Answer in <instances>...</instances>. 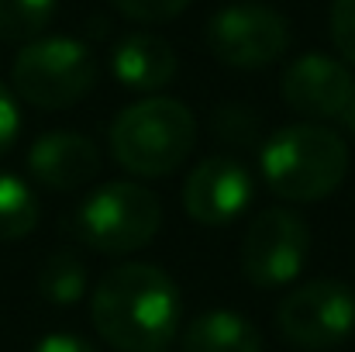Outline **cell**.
Instances as JSON below:
<instances>
[{"mask_svg": "<svg viewBox=\"0 0 355 352\" xmlns=\"http://www.w3.org/2000/svg\"><path fill=\"white\" fill-rule=\"evenodd\" d=\"M90 321L111 349L166 352L183 321L180 287L152 262L114 266L94 287Z\"/></svg>", "mask_w": 355, "mask_h": 352, "instance_id": "obj_1", "label": "cell"}, {"mask_svg": "<svg viewBox=\"0 0 355 352\" xmlns=\"http://www.w3.org/2000/svg\"><path fill=\"white\" fill-rule=\"evenodd\" d=\"M262 180L269 190L293 204H314L331 197L349 173V145L338 131L300 121L272 131L259 152Z\"/></svg>", "mask_w": 355, "mask_h": 352, "instance_id": "obj_2", "label": "cell"}, {"mask_svg": "<svg viewBox=\"0 0 355 352\" xmlns=\"http://www.w3.org/2000/svg\"><path fill=\"white\" fill-rule=\"evenodd\" d=\"M197 145V117L173 97H145L111 124V156L131 176H169Z\"/></svg>", "mask_w": 355, "mask_h": 352, "instance_id": "obj_3", "label": "cell"}, {"mask_svg": "<svg viewBox=\"0 0 355 352\" xmlns=\"http://www.w3.org/2000/svg\"><path fill=\"white\" fill-rule=\"evenodd\" d=\"M97 56L90 45L69 35H49L28 42L10 66L14 94L42 111H66L83 101L97 83Z\"/></svg>", "mask_w": 355, "mask_h": 352, "instance_id": "obj_4", "label": "cell"}, {"mask_svg": "<svg viewBox=\"0 0 355 352\" xmlns=\"http://www.w3.org/2000/svg\"><path fill=\"white\" fill-rule=\"evenodd\" d=\"M162 228V204L159 197L131 180H111L90 190L76 215L73 232L76 238L104 255H124L148 245Z\"/></svg>", "mask_w": 355, "mask_h": 352, "instance_id": "obj_5", "label": "cell"}, {"mask_svg": "<svg viewBox=\"0 0 355 352\" xmlns=\"http://www.w3.org/2000/svg\"><path fill=\"white\" fill-rule=\"evenodd\" d=\"M311 255V228L300 215L286 208H266L255 215L241 238V273L252 287L272 290L293 283Z\"/></svg>", "mask_w": 355, "mask_h": 352, "instance_id": "obj_6", "label": "cell"}, {"mask_svg": "<svg viewBox=\"0 0 355 352\" xmlns=\"http://www.w3.org/2000/svg\"><path fill=\"white\" fill-rule=\"evenodd\" d=\"M290 45L286 17L259 0L225 3L207 21V49L232 69H262L276 62Z\"/></svg>", "mask_w": 355, "mask_h": 352, "instance_id": "obj_7", "label": "cell"}, {"mask_svg": "<svg viewBox=\"0 0 355 352\" xmlns=\"http://www.w3.org/2000/svg\"><path fill=\"white\" fill-rule=\"evenodd\" d=\"M279 335L297 349H331L355 332V294L338 280H311L276 308Z\"/></svg>", "mask_w": 355, "mask_h": 352, "instance_id": "obj_8", "label": "cell"}, {"mask_svg": "<svg viewBox=\"0 0 355 352\" xmlns=\"http://www.w3.org/2000/svg\"><path fill=\"white\" fill-rule=\"evenodd\" d=\"M252 173L232 156H211L197 162L183 187V208L197 225L221 228L238 221L252 204Z\"/></svg>", "mask_w": 355, "mask_h": 352, "instance_id": "obj_9", "label": "cell"}, {"mask_svg": "<svg viewBox=\"0 0 355 352\" xmlns=\"http://www.w3.org/2000/svg\"><path fill=\"white\" fill-rule=\"evenodd\" d=\"M279 90H283V101L297 115L314 117V121H328V117L338 121L352 97L355 80L345 62L324 52H307L283 69Z\"/></svg>", "mask_w": 355, "mask_h": 352, "instance_id": "obj_10", "label": "cell"}, {"mask_svg": "<svg viewBox=\"0 0 355 352\" xmlns=\"http://www.w3.org/2000/svg\"><path fill=\"white\" fill-rule=\"evenodd\" d=\"M101 169V149L76 131H49L28 149V173L45 190H80Z\"/></svg>", "mask_w": 355, "mask_h": 352, "instance_id": "obj_11", "label": "cell"}, {"mask_svg": "<svg viewBox=\"0 0 355 352\" xmlns=\"http://www.w3.org/2000/svg\"><path fill=\"white\" fill-rule=\"evenodd\" d=\"M176 52L166 38L152 35V31H135L124 35L114 45L111 56V73L121 87L138 90V94H155L166 83H173L176 76Z\"/></svg>", "mask_w": 355, "mask_h": 352, "instance_id": "obj_12", "label": "cell"}, {"mask_svg": "<svg viewBox=\"0 0 355 352\" xmlns=\"http://www.w3.org/2000/svg\"><path fill=\"white\" fill-rule=\"evenodd\" d=\"M183 352H262V335L245 315L218 308L187 325Z\"/></svg>", "mask_w": 355, "mask_h": 352, "instance_id": "obj_13", "label": "cell"}, {"mask_svg": "<svg viewBox=\"0 0 355 352\" xmlns=\"http://www.w3.org/2000/svg\"><path fill=\"white\" fill-rule=\"evenodd\" d=\"M42 204L35 190L17 176L0 169V242H17L38 228Z\"/></svg>", "mask_w": 355, "mask_h": 352, "instance_id": "obj_14", "label": "cell"}, {"mask_svg": "<svg viewBox=\"0 0 355 352\" xmlns=\"http://www.w3.org/2000/svg\"><path fill=\"white\" fill-rule=\"evenodd\" d=\"M38 290L49 304H59V308H73L83 301L87 294V266L73 255V252H55L49 255V262L42 266V276H38Z\"/></svg>", "mask_w": 355, "mask_h": 352, "instance_id": "obj_15", "label": "cell"}, {"mask_svg": "<svg viewBox=\"0 0 355 352\" xmlns=\"http://www.w3.org/2000/svg\"><path fill=\"white\" fill-rule=\"evenodd\" d=\"M55 14V0H0V42H35Z\"/></svg>", "mask_w": 355, "mask_h": 352, "instance_id": "obj_16", "label": "cell"}, {"mask_svg": "<svg viewBox=\"0 0 355 352\" xmlns=\"http://www.w3.org/2000/svg\"><path fill=\"white\" fill-rule=\"evenodd\" d=\"M211 128H214V135L225 138V142L248 145V142H255L259 117L252 115L248 108H241V104H221V108L211 115Z\"/></svg>", "mask_w": 355, "mask_h": 352, "instance_id": "obj_17", "label": "cell"}, {"mask_svg": "<svg viewBox=\"0 0 355 352\" xmlns=\"http://www.w3.org/2000/svg\"><path fill=\"white\" fill-rule=\"evenodd\" d=\"M111 3H114V10H121L124 17L141 21V24L169 21V17H176L180 10L190 7V0H111Z\"/></svg>", "mask_w": 355, "mask_h": 352, "instance_id": "obj_18", "label": "cell"}, {"mask_svg": "<svg viewBox=\"0 0 355 352\" xmlns=\"http://www.w3.org/2000/svg\"><path fill=\"white\" fill-rule=\"evenodd\" d=\"M328 28H331V42L342 52V59L355 66V0H335L331 3Z\"/></svg>", "mask_w": 355, "mask_h": 352, "instance_id": "obj_19", "label": "cell"}, {"mask_svg": "<svg viewBox=\"0 0 355 352\" xmlns=\"http://www.w3.org/2000/svg\"><path fill=\"white\" fill-rule=\"evenodd\" d=\"M17 135H21V108H17V97H14V90H7V87L0 83V156L17 142Z\"/></svg>", "mask_w": 355, "mask_h": 352, "instance_id": "obj_20", "label": "cell"}, {"mask_svg": "<svg viewBox=\"0 0 355 352\" xmlns=\"http://www.w3.org/2000/svg\"><path fill=\"white\" fill-rule=\"evenodd\" d=\"M31 352H97L87 339L80 335H66V332H55V335H45L42 342H35Z\"/></svg>", "mask_w": 355, "mask_h": 352, "instance_id": "obj_21", "label": "cell"}, {"mask_svg": "<svg viewBox=\"0 0 355 352\" xmlns=\"http://www.w3.org/2000/svg\"><path fill=\"white\" fill-rule=\"evenodd\" d=\"M338 121H342V128H345V131L355 138V90H352V97H349V104H345V111H342V117H338Z\"/></svg>", "mask_w": 355, "mask_h": 352, "instance_id": "obj_22", "label": "cell"}]
</instances>
